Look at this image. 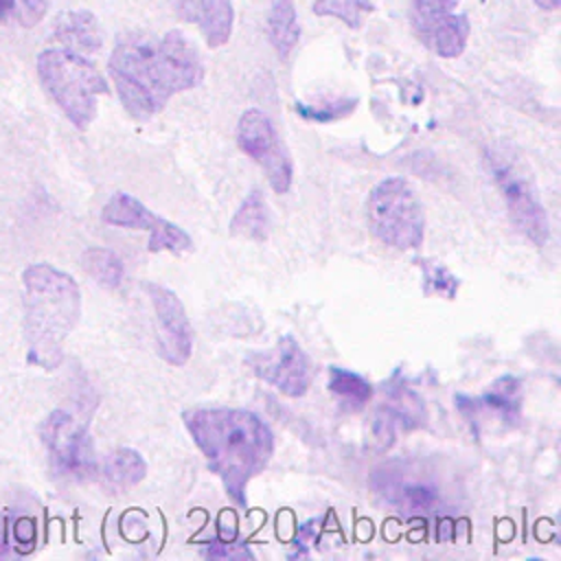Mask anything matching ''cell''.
Segmentation results:
<instances>
[{
	"label": "cell",
	"mask_w": 561,
	"mask_h": 561,
	"mask_svg": "<svg viewBox=\"0 0 561 561\" xmlns=\"http://www.w3.org/2000/svg\"><path fill=\"white\" fill-rule=\"evenodd\" d=\"M39 438L59 476L81 482L99 473L92 436L66 410H53L44 416L39 423Z\"/></svg>",
	"instance_id": "52a82bcc"
},
{
	"label": "cell",
	"mask_w": 561,
	"mask_h": 561,
	"mask_svg": "<svg viewBox=\"0 0 561 561\" xmlns=\"http://www.w3.org/2000/svg\"><path fill=\"white\" fill-rule=\"evenodd\" d=\"M456 4H458V0H412L410 22L445 18V15L454 13Z\"/></svg>",
	"instance_id": "d4e9b609"
},
{
	"label": "cell",
	"mask_w": 561,
	"mask_h": 561,
	"mask_svg": "<svg viewBox=\"0 0 561 561\" xmlns=\"http://www.w3.org/2000/svg\"><path fill=\"white\" fill-rule=\"evenodd\" d=\"M250 370L285 397H302L313 377L311 362L294 335H280L274 346L245 357Z\"/></svg>",
	"instance_id": "9c48e42d"
},
{
	"label": "cell",
	"mask_w": 561,
	"mask_h": 561,
	"mask_svg": "<svg viewBox=\"0 0 561 561\" xmlns=\"http://www.w3.org/2000/svg\"><path fill=\"white\" fill-rule=\"evenodd\" d=\"M182 421L226 493L243 506L250 480L274 454V434L267 423L243 408H191L184 410Z\"/></svg>",
	"instance_id": "7a4b0ae2"
},
{
	"label": "cell",
	"mask_w": 561,
	"mask_h": 561,
	"mask_svg": "<svg viewBox=\"0 0 561 561\" xmlns=\"http://www.w3.org/2000/svg\"><path fill=\"white\" fill-rule=\"evenodd\" d=\"M484 162L508 208L513 224L535 245H546L550 239L548 215L524 162L502 145L489 147Z\"/></svg>",
	"instance_id": "8992f818"
},
{
	"label": "cell",
	"mask_w": 561,
	"mask_h": 561,
	"mask_svg": "<svg viewBox=\"0 0 561 561\" xmlns=\"http://www.w3.org/2000/svg\"><path fill=\"white\" fill-rule=\"evenodd\" d=\"M230 234L248 241H265L270 234V208L259 188H252L230 219Z\"/></svg>",
	"instance_id": "d6986e66"
},
{
	"label": "cell",
	"mask_w": 561,
	"mask_h": 561,
	"mask_svg": "<svg viewBox=\"0 0 561 561\" xmlns=\"http://www.w3.org/2000/svg\"><path fill=\"white\" fill-rule=\"evenodd\" d=\"M173 7L182 20L197 24L210 48H219L230 39L234 24L232 0H173Z\"/></svg>",
	"instance_id": "5bb4252c"
},
{
	"label": "cell",
	"mask_w": 561,
	"mask_h": 561,
	"mask_svg": "<svg viewBox=\"0 0 561 561\" xmlns=\"http://www.w3.org/2000/svg\"><path fill=\"white\" fill-rule=\"evenodd\" d=\"M370 232L394 250H416L425 237V213L414 188L403 178L377 182L366 199Z\"/></svg>",
	"instance_id": "5b68a950"
},
{
	"label": "cell",
	"mask_w": 561,
	"mask_h": 561,
	"mask_svg": "<svg viewBox=\"0 0 561 561\" xmlns=\"http://www.w3.org/2000/svg\"><path fill=\"white\" fill-rule=\"evenodd\" d=\"M107 75L125 112L145 123L162 112L173 94L197 88L204 64L184 33L167 31L121 39L107 59Z\"/></svg>",
	"instance_id": "6da1fadb"
},
{
	"label": "cell",
	"mask_w": 561,
	"mask_h": 561,
	"mask_svg": "<svg viewBox=\"0 0 561 561\" xmlns=\"http://www.w3.org/2000/svg\"><path fill=\"white\" fill-rule=\"evenodd\" d=\"M267 33H270V42L283 57L298 44L300 28H298L296 9H294L291 0H274L272 2Z\"/></svg>",
	"instance_id": "ffe728a7"
},
{
	"label": "cell",
	"mask_w": 561,
	"mask_h": 561,
	"mask_svg": "<svg viewBox=\"0 0 561 561\" xmlns=\"http://www.w3.org/2000/svg\"><path fill=\"white\" fill-rule=\"evenodd\" d=\"M48 0H0V22L31 28L42 22Z\"/></svg>",
	"instance_id": "cb8c5ba5"
},
{
	"label": "cell",
	"mask_w": 561,
	"mask_h": 561,
	"mask_svg": "<svg viewBox=\"0 0 561 561\" xmlns=\"http://www.w3.org/2000/svg\"><path fill=\"white\" fill-rule=\"evenodd\" d=\"M22 305L28 362L59 368L64 344L81 316L77 280L50 263H33L22 272Z\"/></svg>",
	"instance_id": "3957f363"
},
{
	"label": "cell",
	"mask_w": 561,
	"mask_h": 561,
	"mask_svg": "<svg viewBox=\"0 0 561 561\" xmlns=\"http://www.w3.org/2000/svg\"><path fill=\"white\" fill-rule=\"evenodd\" d=\"M237 142L241 151L248 153L265 171L274 193L283 195L291 188V180H294L291 153L280 140L272 118L265 112L250 107L239 116Z\"/></svg>",
	"instance_id": "ba28073f"
},
{
	"label": "cell",
	"mask_w": 561,
	"mask_h": 561,
	"mask_svg": "<svg viewBox=\"0 0 561 561\" xmlns=\"http://www.w3.org/2000/svg\"><path fill=\"white\" fill-rule=\"evenodd\" d=\"M482 2H484V0H482Z\"/></svg>",
	"instance_id": "4316f807"
},
{
	"label": "cell",
	"mask_w": 561,
	"mask_h": 561,
	"mask_svg": "<svg viewBox=\"0 0 561 561\" xmlns=\"http://www.w3.org/2000/svg\"><path fill=\"white\" fill-rule=\"evenodd\" d=\"M50 42L64 44L68 48L99 55L103 39L96 24V18L90 11H64L57 15L55 26L50 31Z\"/></svg>",
	"instance_id": "e0dca14e"
},
{
	"label": "cell",
	"mask_w": 561,
	"mask_h": 561,
	"mask_svg": "<svg viewBox=\"0 0 561 561\" xmlns=\"http://www.w3.org/2000/svg\"><path fill=\"white\" fill-rule=\"evenodd\" d=\"M465 399V397H462ZM458 408L460 412L471 410V414L476 412H484V414H495L500 416L506 425L519 421L522 414V390H519V381L511 375H504L500 379H495L489 388V392H484L480 399H465L467 403H462L460 399Z\"/></svg>",
	"instance_id": "2e32d148"
},
{
	"label": "cell",
	"mask_w": 561,
	"mask_h": 561,
	"mask_svg": "<svg viewBox=\"0 0 561 561\" xmlns=\"http://www.w3.org/2000/svg\"><path fill=\"white\" fill-rule=\"evenodd\" d=\"M35 66L53 103L77 129H88L96 116L99 99L107 94V81L96 68L94 55L50 42L37 55Z\"/></svg>",
	"instance_id": "277c9868"
},
{
	"label": "cell",
	"mask_w": 561,
	"mask_h": 561,
	"mask_svg": "<svg viewBox=\"0 0 561 561\" xmlns=\"http://www.w3.org/2000/svg\"><path fill=\"white\" fill-rule=\"evenodd\" d=\"M81 265L101 287L107 289L118 287L125 276L123 261L107 248H88L81 254Z\"/></svg>",
	"instance_id": "7402d4cb"
},
{
	"label": "cell",
	"mask_w": 561,
	"mask_h": 561,
	"mask_svg": "<svg viewBox=\"0 0 561 561\" xmlns=\"http://www.w3.org/2000/svg\"><path fill=\"white\" fill-rule=\"evenodd\" d=\"M329 390L353 412L362 410L373 397V386L362 375L342 366L329 368Z\"/></svg>",
	"instance_id": "44dd1931"
},
{
	"label": "cell",
	"mask_w": 561,
	"mask_h": 561,
	"mask_svg": "<svg viewBox=\"0 0 561 561\" xmlns=\"http://www.w3.org/2000/svg\"><path fill=\"white\" fill-rule=\"evenodd\" d=\"M412 28L425 48H430L438 57L451 59L465 50L471 24H469L467 15L449 13L445 18H436V20L412 22Z\"/></svg>",
	"instance_id": "9a60e30c"
},
{
	"label": "cell",
	"mask_w": 561,
	"mask_h": 561,
	"mask_svg": "<svg viewBox=\"0 0 561 561\" xmlns=\"http://www.w3.org/2000/svg\"><path fill=\"white\" fill-rule=\"evenodd\" d=\"M425 405L423 399L412 392L408 386L388 388V397L377 408L370 425L373 440L379 443V449H388L394 440L397 430H414L425 425Z\"/></svg>",
	"instance_id": "4fadbf2b"
},
{
	"label": "cell",
	"mask_w": 561,
	"mask_h": 561,
	"mask_svg": "<svg viewBox=\"0 0 561 561\" xmlns=\"http://www.w3.org/2000/svg\"><path fill=\"white\" fill-rule=\"evenodd\" d=\"M373 489L401 515H432L443 502L440 486L430 476L405 469L375 471Z\"/></svg>",
	"instance_id": "7c38bea8"
},
{
	"label": "cell",
	"mask_w": 561,
	"mask_h": 561,
	"mask_svg": "<svg viewBox=\"0 0 561 561\" xmlns=\"http://www.w3.org/2000/svg\"><path fill=\"white\" fill-rule=\"evenodd\" d=\"M147 296L156 313L158 353L171 366H184L193 353V327L175 291L164 285L147 283Z\"/></svg>",
	"instance_id": "8fae6325"
},
{
	"label": "cell",
	"mask_w": 561,
	"mask_h": 561,
	"mask_svg": "<svg viewBox=\"0 0 561 561\" xmlns=\"http://www.w3.org/2000/svg\"><path fill=\"white\" fill-rule=\"evenodd\" d=\"M313 13L316 15H333L342 20L351 28H359L364 24V18L373 11L370 0H313Z\"/></svg>",
	"instance_id": "603a6c76"
},
{
	"label": "cell",
	"mask_w": 561,
	"mask_h": 561,
	"mask_svg": "<svg viewBox=\"0 0 561 561\" xmlns=\"http://www.w3.org/2000/svg\"><path fill=\"white\" fill-rule=\"evenodd\" d=\"M543 11H557L561 7V0H533Z\"/></svg>",
	"instance_id": "484cf974"
},
{
	"label": "cell",
	"mask_w": 561,
	"mask_h": 561,
	"mask_svg": "<svg viewBox=\"0 0 561 561\" xmlns=\"http://www.w3.org/2000/svg\"><path fill=\"white\" fill-rule=\"evenodd\" d=\"M101 219L110 226L147 230L149 232V250L151 252H188L193 248V239L178 224L156 215L140 199L129 193H114L101 213Z\"/></svg>",
	"instance_id": "30bf717a"
},
{
	"label": "cell",
	"mask_w": 561,
	"mask_h": 561,
	"mask_svg": "<svg viewBox=\"0 0 561 561\" xmlns=\"http://www.w3.org/2000/svg\"><path fill=\"white\" fill-rule=\"evenodd\" d=\"M147 476V462L140 451L118 447L110 451L101 465V478L112 491H127L140 484Z\"/></svg>",
	"instance_id": "ac0fdd59"
}]
</instances>
